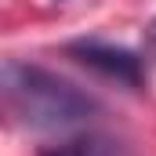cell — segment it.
<instances>
[{
    "label": "cell",
    "instance_id": "cell-1",
    "mask_svg": "<svg viewBox=\"0 0 156 156\" xmlns=\"http://www.w3.org/2000/svg\"><path fill=\"white\" fill-rule=\"evenodd\" d=\"M4 102L26 127H37V131L73 127L98 109L94 98L80 91L76 83L18 58L4 62Z\"/></svg>",
    "mask_w": 156,
    "mask_h": 156
},
{
    "label": "cell",
    "instance_id": "cell-2",
    "mask_svg": "<svg viewBox=\"0 0 156 156\" xmlns=\"http://www.w3.org/2000/svg\"><path fill=\"white\" fill-rule=\"evenodd\" d=\"M69 55L80 66L116 80V83H127V87L142 83V58L127 47H113V44H102V40H76V44H69Z\"/></svg>",
    "mask_w": 156,
    "mask_h": 156
},
{
    "label": "cell",
    "instance_id": "cell-3",
    "mask_svg": "<svg viewBox=\"0 0 156 156\" xmlns=\"http://www.w3.org/2000/svg\"><path fill=\"white\" fill-rule=\"evenodd\" d=\"M40 156H138V153L127 142L109 138V134H83V138L47 145V149H40Z\"/></svg>",
    "mask_w": 156,
    "mask_h": 156
},
{
    "label": "cell",
    "instance_id": "cell-4",
    "mask_svg": "<svg viewBox=\"0 0 156 156\" xmlns=\"http://www.w3.org/2000/svg\"><path fill=\"white\" fill-rule=\"evenodd\" d=\"M149 37H153V47H156V22H153V33H149Z\"/></svg>",
    "mask_w": 156,
    "mask_h": 156
}]
</instances>
